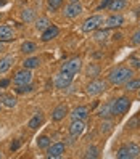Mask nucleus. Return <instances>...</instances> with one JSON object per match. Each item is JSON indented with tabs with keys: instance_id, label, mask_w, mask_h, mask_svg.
Masks as SVG:
<instances>
[{
	"instance_id": "8",
	"label": "nucleus",
	"mask_w": 140,
	"mask_h": 159,
	"mask_svg": "<svg viewBox=\"0 0 140 159\" xmlns=\"http://www.w3.org/2000/svg\"><path fill=\"white\" fill-rule=\"evenodd\" d=\"M82 11H84V8H82L81 2H69L66 7H64L63 15L66 18H69V20H74V18H77Z\"/></svg>"
},
{
	"instance_id": "31",
	"label": "nucleus",
	"mask_w": 140,
	"mask_h": 159,
	"mask_svg": "<svg viewBox=\"0 0 140 159\" xmlns=\"http://www.w3.org/2000/svg\"><path fill=\"white\" fill-rule=\"evenodd\" d=\"M116 157H118V159H130V154H129V151H127V146H126V145L121 146V148L118 149Z\"/></svg>"
},
{
	"instance_id": "4",
	"label": "nucleus",
	"mask_w": 140,
	"mask_h": 159,
	"mask_svg": "<svg viewBox=\"0 0 140 159\" xmlns=\"http://www.w3.org/2000/svg\"><path fill=\"white\" fill-rule=\"evenodd\" d=\"M103 23H105V20L101 15H92L90 18H87V20L82 23L81 29H82V32H93V31H97L98 27H101Z\"/></svg>"
},
{
	"instance_id": "7",
	"label": "nucleus",
	"mask_w": 140,
	"mask_h": 159,
	"mask_svg": "<svg viewBox=\"0 0 140 159\" xmlns=\"http://www.w3.org/2000/svg\"><path fill=\"white\" fill-rule=\"evenodd\" d=\"M31 80H32V72H31V69H26V68H23V69H20L15 76H13V84L15 85H26V84H31Z\"/></svg>"
},
{
	"instance_id": "33",
	"label": "nucleus",
	"mask_w": 140,
	"mask_h": 159,
	"mask_svg": "<svg viewBox=\"0 0 140 159\" xmlns=\"http://www.w3.org/2000/svg\"><path fill=\"white\" fill-rule=\"evenodd\" d=\"M137 127H140V116H134L126 124V129H137Z\"/></svg>"
},
{
	"instance_id": "18",
	"label": "nucleus",
	"mask_w": 140,
	"mask_h": 159,
	"mask_svg": "<svg viewBox=\"0 0 140 159\" xmlns=\"http://www.w3.org/2000/svg\"><path fill=\"white\" fill-rule=\"evenodd\" d=\"M50 24L52 23H50V20L47 16H39V18H35V21H34V26H35V29L39 32H44Z\"/></svg>"
},
{
	"instance_id": "26",
	"label": "nucleus",
	"mask_w": 140,
	"mask_h": 159,
	"mask_svg": "<svg viewBox=\"0 0 140 159\" xmlns=\"http://www.w3.org/2000/svg\"><path fill=\"white\" fill-rule=\"evenodd\" d=\"M50 145H52V138L49 135H42V137L37 138V146H39L40 149H47Z\"/></svg>"
},
{
	"instance_id": "25",
	"label": "nucleus",
	"mask_w": 140,
	"mask_h": 159,
	"mask_svg": "<svg viewBox=\"0 0 140 159\" xmlns=\"http://www.w3.org/2000/svg\"><path fill=\"white\" fill-rule=\"evenodd\" d=\"M21 20L24 23H32L35 21V11L32 10V8H26V10H23L21 13Z\"/></svg>"
},
{
	"instance_id": "21",
	"label": "nucleus",
	"mask_w": 140,
	"mask_h": 159,
	"mask_svg": "<svg viewBox=\"0 0 140 159\" xmlns=\"http://www.w3.org/2000/svg\"><path fill=\"white\" fill-rule=\"evenodd\" d=\"M0 101H2L7 108H15L16 106V98L13 95H10V93H2V95H0Z\"/></svg>"
},
{
	"instance_id": "36",
	"label": "nucleus",
	"mask_w": 140,
	"mask_h": 159,
	"mask_svg": "<svg viewBox=\"0 0 140 159\" xmlns=\"http://www.w3.org/2000/svg\"><path fill=\"white\" fill-rule=\"evenodd\" d=\"M47 3H49V8L52 11L58 10V8L63 5V0H47Z\"/></svg>"
},
{
	"instance_id": "9",
	"label": "nucleus",
	"mask_w": 140,
	"mask_h": 159,
	"mask_svg": "<svg viewBox=\"0 0 140 159\" xmlns=\"http://www.w3.org/2000/svg\"><path fill=\"white\" fill-rule=\"evenodd\" d=\"M105 27L106 29H118L124 24V16L121 13H111L106 20H105Z\"/></svg>"
},
{
	"instance_id": "17",
	"label": "nucleus",
	"mask_w": 140,
	"mask_h": 159,
	"mask_svg": "<svg viewBox=\"0 0 140 159\" xmlns=\"http://www.w3.org/2000/svg\"><path fill=\"white\" fill-rule=\"evenodd\" d=\"M13 39H15V31L7 24H0V42H7Z\"/></svg>"
},
{
	"instance_id": "13",
	"label": "nucleus",
	"mask_w": 140,
	"mask_h": 159,
	"mask_svg": "<svg viewBox=\"0 0 140 159\" xmlns=\"http://www.w3.org/2000/svg\"><path fill=\"white\" fill-rule=\"evenodd\" d=\"M68 114H69L68 106L64 105V103H61V105H58L57 108L52 111V120H55V122H60V120H63Z\"/></svg>"
},
{
	"instance_id": "23",
	"label": "nucleus",
	"mask_w": 140,
	"mask_h": 159,
	"mask_svg": "<svg viewBox=\"0 0 140 159\" xmlns=\"http://www.w3.org/2000/svg\"><path fill=\"white\" fill-rule=\"evenodd\" d=\"M124 89H126V92H137L138 89H140V79H129L126 84H124Z\"/></svg>"
},
{
	"instance_id": "24",
	"label": "nucleus",
	"mask_w": 140,
	"mask_h": 159,
	"mask_svg": "<svg viewBox=\"0 0 140 159\" xmlns=\"http://www.w3.org/2000/svg\"><path fill=\"white\" fill-rule=\"evenodd\" d=\"M42 120H44V116H42V113H37V114H34L32 116V119L27 122V127H29L31 130H35L37 127H39L40 124H42Z\"/></svg>"
},
{
	"instance_id": "30",
	"label": "nucleus",
	"mask_w": 140,
	"mask_h": 159,
	"mask_svg": "<svg viewBox=\"0 0 140 159\" xmlns=\"http://www.w3.org/2000/svg\"><path fill=\"white\" fill-rule=\"evenodd\" d=\"M111 130H113V122L108 119H103V122L100 124V132L101 134H110Z\"/></svg>"
},
{
	"instance_id": "16",
	"label": "nucleus",
	"mask_w": 140,
	"mask_h": 159,
	"mask_svg": "<svg viewBox=\"0 0 140 159\" xmlns=\"http://www.w3.org/2000/svg\"><path fill=\"white\" fill-rule=\"evenodd\" d=\"M111 108H113V100H108L106 103H103V105L100 106V109L97 111V116L101 117V119H108L113 116V113H111Z\"/></svg>"
},
{
	"instance_id": "38",
	"label": "nucleus",
	"mask_w": 140,
	"mask_h": 159,
	"mask_svg": "<svg viewBox=\"0 0 140 159\" xmlns=\"http://www.w3.org/2000/svg\"><path fill=\"white\" fill-rule=\"evenodd\" d=\"M110 3H111V0H101V2L98 3V7H97V11H101V10H105V8H108Z\"/></svg>"
},
{
	"instance_id": "45",
	"label": "nucleus",
	"mask_w": 140,
	"mask_h": 159,
	"mask_svg": "<svg viewBox=\"0 0 140 159\" xmlns=\"http://www.w3.org/2000/svg\"><path fill=\"white\" fill-rule=\"evenodd\" d=\"M124 2H127V0H124Z\"/></svg>"
},
{
	"instance_id": "27",
	"label": "nucleus",
	"mask_w": 140,
	"mask_h": 159,
	"mask_svg": "<svg viewBox=\"0 0 140 159\" xmlns=\"http://www.w3.org/2000/svg\"><path fill=\"white\" fill-rule=\"evenodd\" d=\"M84 157L86 159H97V157H100V153H98V148L97 146H89L87 149H86V154H84Z\"/></svg>"
},
{
	"instance_id": "1",
	"label": "nucleus",
	"mask_w": 140,
	"mask_h": 159,
	"mask_svg": "<svg viewBox=\"0 0 140 159\" xmlns=\"http://www.w3.org/2000/svg\"><path fill=\"white\" fill-rule=\"evenodd\" d=\"M132 76H134V69L130 66H118L108 72L106 80L111 85H124L129 79H132Z\"/></svg>"
},
{
	"instance_id": "3",
	"label": "nucleus",
	"mask_w": 140,
	"mask_h": 159,
	"mask_svg": "<svg viewBox=\"0 0 140 159\" xmlns=\"http://www.w3.org/2000/svg\"><path fill=\"white\" fill-rule=\"evenodd\" d=\"M132 106V100L129 97H119L116 100H113V108H111V113L113 116H123Z\"/></svg>"
},
{
	"instance_id": "29",
	"label": "nucleus",
	"mask_w": 140,
	"mask_h": 159,
	"mask_svg": "<svg viewBox=\"0 0 140 159\" xmlns=\"http://www.w3.org/2000/svg\"><path fill=\"white\" fill-rule=\"evenodd\" d=\"M87 76L95 79L97 76H100V66L97 63H90V66L87 68Z\"/></svg>"
},
{
	"instance_id": "35",
	"label": "nucleus",
	"mask_w": 140,
	"mask_h": 159,
	"mask_svg": "<svg viewBox=\"0 0 140 159\" xmlns=\"http://www.w3.org/2000/svg\"><path fill=\"white\" fill-rule=\"evenodd\" d=\"M15 92L16 93H29V92H32V85L31 84H26V85H16Z\"/></svg>"
},
{
	"instance_id": "44",
	"label": "nucleus",
	"mask_w": 140,
	"mask_h": 159,
	"mask_svg": "<svg viewBox=\"0 0 140 159\" xmlns=\"http://www.w3.org/2000/svg\"><path fill=\"white\" fill-rule=\"evenodd\" d=\"M0 157H2V151H0Z\"/></svg>"
},
{
	"instance_id": "22",
	"label": "nucleus",
	"mask_w": 140,
	"mask_h": 159,
	"mask_svg": "<svg viewBox=\"0 0 140 159\" xmlns=\"http://www.w3.org/2000/svg\"><path fill=\"white\" fill-rule=\"evenodd\" d=\"M21 53H24V55H31V53H34L35 50H37V45L34 43V42H31V40H26V42H23L21 43Z\"/></svg>"
},
{
	"instance_id": "32",
	"label": "nucleus",
	"mask_w": 140,
	"mask_h": 159,
	"mask_svg": "<svg viewBox=\"0 0 140 159\" xmlns=\"http://www.w3.org/2000/svg\"><path fill=\"white\" fill-rule=\"evenodd\" d=\"M129 64L132 69H140V55H132L129 58Z\"/></svg>"
},
{
	"instance_id": "40",
	"label": "nucleus",
	"mask_w": 140,
	"mask_h": 159,
	"mask_svg": "<svg viewBox=\"0 0 140 159\" xmlns=\"http://www.w3.org/2000/svg\"><path fill=\"white\" fill-rule=\"evenodd\" d=\"M18 148H20V140H15V142L10 145V149H12V151H16Z\"/></svg>"
},
{
	"instance_id": "11",
	"label": "nucleus",
	"mask_w": 140,
	"mask_h": 159,
	"mask_svg": "<svg viewBox=\"0 0 140 159\" xmlns=\"http://www.w3.org/2000/svg\"><path fill=\"white\" fill-rule=\"evenodd\" d=\"M84 130H86V122L84 120H79V119H72L71 124H69V135L77 138L84 134Z\"/></svg>"
},
{
	"instance_id": "39",
	"label": "nucleus",
	"mask_w": 140,
	"mask_h": 159,
	"mask_svg": "<svg viewBox=\"0 0 140 159\" xmlns=\"http://www.w3.org/2000/svg\"><path fill=\"white\" fill-rule=\"evenodd\" d=\"M12 84V80L10 79H2L0 80V89H5V87H8Z\"/></svg>"
},
{
	"instance_id": "19",
	"label": "nucleus",
	"mask_w": 140,
	"mask_h": 159,
	"mask_svg": "<svg viewBox=\"0 0 140 159\" xmlns=\"http://www.w3.org/2000/svg\"><path fill=\"white\" fill-rule=\"evenodd\" d=\"M126 7H127V2H124V0H111V3L108 5V10L111 13H119Z\"/></svg>"
},
{
	"instance_id": "41",
	"label": "nucleus",
	"mask_w": 140,
	"mask_h": 159,
	"mask_svg": "<svg viewBox=\"0 0 140 159\" xmlns=\"http://www.w3.org/2000/svg\"><path fill=\"white\" fill-rule=\"evenodd\" d=\"M3 50V42H0V52Z\"/></svg>"
},
{
	"instance_id": "2",
	"label": "nucleus",
	"mask_w": 140,
	"mask_h": 159,
	"mask_svg": "<svg viewBox=\"0 0 140 159\" xmlns=\"http://www.w3.org/2000/svg\"><path fill=\"white\" fill-rule=\"evenodd\" d=\"M108 80H103V79H93L87 84V87H86V93L90 97H98L101 95L103 92L108 90Z\"/></svg>"
},
{
	"instance_id": "10",
	"label": "nucleus",
	"mask_w": 140,
	"mask_h": 159,
	"mask_svg": "<svg viewBox=\"0 0 140 159\" xmlns=\"http://www.w3.org/2000/svg\"><path fill=\"white\" fill-rule=\"evenodd\" d=\"M64 143L61 142H57V143H52L49 148H47V157H52V159H57V157H61L64 154Z\"/></svg>"
},
{
	"instance_id": "34",
	"label": "nucleus",
	"mask_w": 140,
	"mask_h": 159,
	"mask_svg": "<svg viewBox=\"0 0 140 159\" xmlns=\"http://www.w3.org/2000/svg\"><path fill=\"white\" fill-rule=\"evenodd\" d=\"M93 32H95V39L97 40H105L108 37V29H106V27H105V29H100V27H98V29L93 31Z\"/></svg>"
},
{
	"instance_id": "42",
	"label": "nucleus",
	"mask_w": 140,
	"mask_h": 159,
	"mask_svg": "<svg viewBox=\"0 0 140 159\" xmlns=\"http://www.w3.org/2000/svg\"><path fill=\"white\" fill-rule=\"evenodd\" d=\"M69 2H79V0H69Z\"/></svg>"
},
{
	"instance_id": "14",
	"label": "nucleus",
	"mask_w": 140,
	"mask_h": 159,
	"mask_svg": "<svg viewBox=\"0 0 140 159\" xmlns=\"http://www.w3.org/2000/svg\"><path fill=\"white\" fill-rule=\"evenodd\" d=\"M89 114H90V111H89L87 106H77V108H74L71 113H69V117H71V120H72V119L86 120V119L89 117Z\"/></svg>"
},
{
	"instance_id": "15",
	"label": "nucleus",
	"mask_w": 140,
	"mask_h": 159,
	"mask_svg": "<svg viewBox=\"0 0 140 159\" xmlns=\"http://www.w3.org/2000/svg\"><path fill=\"white\" fill-rule=\"evenodd\" d=\"M13 64H15V57L13 55H5L3 58H0V76L10 71Z\"/></svg>"
},
{
	"instance_id": "12",
	"label": "nucleus",
	"mask_w": 140,
	"mask_h": 159,
	"mask_svg": "<svg viewBox=\"0 0 140 159\" xmlns=\"http://www.w3.org/2000/svg\"><path fill=\"white\" fill-rule=\"evenodd\" d=\"M60 35V29H58V26H55V24H50L47 29L42 32V37H40V40L42 42H50L53 39H57V37Z\"/></svg>"
},
{
	"instance_id": "37",
	"label": "nucleus",
	"mask_w": 140,
	"mask_h": 159,
	"mask_svg": "<svg viewBox=\"0 0 140 159\" xmlns=\"http://www.w3.org/2000/svg\"><path fill=\"white\" fill-rule=\"evenodd\" d=\"M130 42H132V45H140V29H137L132 37H130Z\"/></svg>"
},
{
	"instance_id": "6",
	"label": "nucleus",
	"mask_w": 140,
	"mask_h": 159,
	"mask_svg": "<svg viewBox=\"0 0 140 159\" xmlns=\"http://www.w3.org/2000/svg\"><path fill=\"white\" fill-rule=\"evenodd\" d=\"M82 69V60L81 58H71L68 61H64L61 64V69L60 71H64V72H69V74H76Z\"/></svg>"
},
{
	"instance_id": "5",
	"label": "nucleus",
	"mask_w": 140,
	"mask_h": 159,
	"mask_svg": "<svg viewBox=\"0 0 140 159\" xmlns=\"http://www.w3.org/2000/svg\"><path fill=\"white\" fill-rule=\"evenodd\" d=\"M72 79H74V74H69V72H64V71H60L57 76L53 79V84L57 89H68L71 84H72Z\"/></svg>"
},
{
	"instance_id": "43",
	"label": "nucleus",
	"mask_w": 140,
	"mask_h": 159,
	"mask_svg": "<svg viewBox=\"0 0 140 159\" xmlns=\"http://www.w3.org/2000/svg\"><path fill=\"white\" fill-rule=\"evenodd\" d=\"M137 92H138V98H140V89H138V90H137Z\"/></svg>"
},
{
	"instance_id": "28",
	"label": "nucleus",
	"mask_w": 140,
	"mask_h": 159,
	"mask_svg": "<svg viewBox=\"0 0 140 159\" xmlns=\"http://www.w3.org/2000/svg\"><path fill=\"white\" fill-rule=\"evenodd\" d=\"M127 151L130 154V159H134V157H138L140 156V146L137 143H127Z\"/></svg>"
},
{
	"instance_id": "20",
	"label": "nucleus",
	"mask_w": 140,
	"mask_h": 159,
	"mask_svg": "<svg viewBox=\"0 0 140 159\" xmlns=\"http://www.w3.org/2000/svg\"><path fill=\"white\" fill-rule=\"evenodd\" d=\"M40 66V58L39 57H29L23 61V68L26 69H34V68H39Z\"/></svg>"
}]
</instances>
